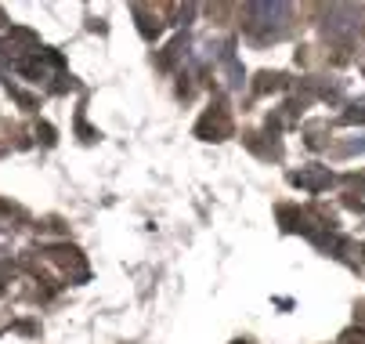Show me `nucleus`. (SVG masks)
<instances>
[{"mask_svg": "<svg viewBox=\"0 0 365 344\" xmlns=\"http://www.w3.org/2000/svg\"><path fill=\"white\" fill-rule=\"evenodd\" d=\"M36 51H40V40H36L29 29H11L8 36H0V55L11 59L15 69H19L26 59H33Z\"/></svg>", "mask_w": 365, "mask_h": 344, "instance_id": "nucleus-4", "label": "nucleus"}, {"mask_svg": "<svg viewBox=\"0 0 365 344\" xmlns=\"http://www.w3.org/2000/svg\"><path fill=\"white\" fill-rule=\"evenodd\" d=\"M340 123H365V98L354 106H347V113L340 116Z\"/></svg>", "mask_w": 365, "mask_h": 344, "instance_id": "nucleus-7", "label": "nucleus"}, {"mask_svg": "<svg viewBox=\"0 0 365 344\" xmlns=\"http://www.w3.org/2000/svg\"><path fill=\"white\" fill-rule=\"evenodd\" d=\"M195 138H202V141H225V138H232V116H228V109L221 102H214L210 109L199 116Z\"/></svg>", "mask_w": 365, "mask_h": 344, "instance_id": "nucleus-3", "label": "nucleus"}, {"mask_svg": "<svg viewBox=\"0 0 365 344\" xmlns=\"http://www.w3.org/2000/svg\"><path fill=\"white\" fill-rule=\"evenodd\" d=\"M47 254H51V261H58L66 272H69V265H76L80 272H87V268H83V261H80V251H73V247H51Z\"/></svg>", "mask_w": 365, "mask_h": 344, "instance_id": "nucleus-6", "label": "nucleus"}, {"mask_svg": "<svg viewBox=\"0 0 365 344\" xmlns=\"http://www.w3.org/2000/svg\"><path fill=\"white\" fill-rule=\"evenodd\" d=\"M289 181L300 185V188H307V192H322V188H329L336 178H333L329 167H300V171L289 174Z\"/></svg>", "mask_w": 365, "mask_h": 344, "instance_id": "nucleus-5", "label": "nucleus"}, {"mask_svg": "<svg viewBox=\"0 0 365 344\" xmlns=\"http://www.w3.org/2000/svg\"><path fill=\"white\" fill-rule=\"evenodd\" d=\"M322 33H326V40H333L340 47L358 44L365 36V8L361 4H333V8H326Z\"/></svg>", "mask_w": 365, "mask_h": 344, "instance_id": "nucleus-1", "label": "nucleus"}, {"mask_svg": "<svg viewBox=\"0 0 365 344\" xmlns=\"http://www.w3.org/2000/svg\"><path fill=\"white\" fill-rule=\"evenodd\" d=\"M242 15H246V29L257 40H275L286 33L289 4H282V0H250Z\"/></svg>", "mask_w": 365, "mask_h": 344, "instance_id": "nucleus-2", "label": "nucleus"}, {"mask_svg": "<svg viewBox=\"0 0 365 344\" xmlns=\"http://www.w3.org/2000/svg\"><path fill=\"white\" fill-rule=\"evenodd\" d=\"M0 298H4V283H0Z\"/></svg>", "mask_w": 365, "mask_h": 344, "instance_id": "nucleus-8", "label": "nucleus"}]
</instances>
